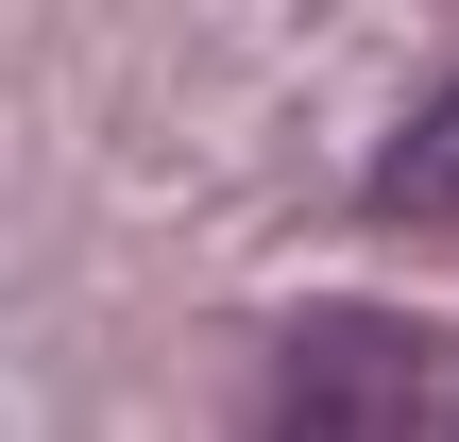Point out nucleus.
I'll list each match as a JSON object with an SVG mask.
<instances>
[{"label": "nucleus", "instance_id": "obj_1", "mask_svg": "<svg viewBox=\"0 0 459 442\" xmlns=\"http://www.w3.org/2000/svg\"><path fill=\"white\" fill-rule=\"evenodd\" d=\"M273 426H307V442H426V426H459V341L392 324V307H307L273 341Z\"/></svg>", "mask_w": 459, "mask_h": 442}, {"label": "nucleus", "instance_id": "obj_2", "mask_svg": "<svg viewBox=\"0 0 459 442\" xmlns=\"http://www.w3.org/2000/svg\"><path fill=\"white\" fill-rule=\"evenodd\" d=\"M375 204H392V221H459V85L375 153Z\"/></svg>", "mask_w": 459, "mask_h": 442}]
</instances>
